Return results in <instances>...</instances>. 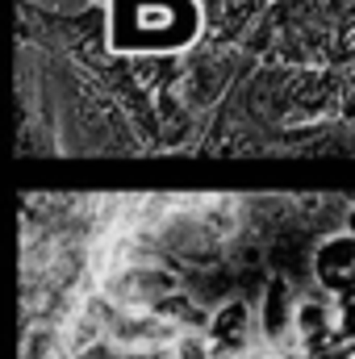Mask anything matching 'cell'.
<instances>
[{
    "instance_id": "1",
    "label": "cell",
    "mask_w": 355,
    "mask_h": 359,
    "mask_svg": "<svg viewBox=\"0 0 355 359\" xmlns=\"http://www.w3.org/2000/svg\"><path fill=\"white\" fill-rule=\"evenodd\" d=\"M180 326L172 318H163L159 309H113V318L105 322V343L121 355H138V351H159L172 347Z\"/></svg>"
},
{
    "instance_id": "2",
    "label": "cell",
    "mask_w": 355,
    "mask_h": 359,
    "mask_svg": "<svg viewBox=\"0 0 355 359\" xmlns=\"http://www.w3.org/2000/svg\"><path fill=\"white\" fill-rule=\"evenodd\" d=\"M180 284L172 271L151 268V264H126L113 276H105V297L117 309H155L159 301H168L172 292H180Z\"/></svg>"
},
{
    "instance_id": "3",
    "label": "cell",
    "mask_w": 355,
    "mask_h": 359,
    "mask_svg": "<svg viewBox=\"0 0 355 359\" xmlns=\"http://www.w3.org/2000/svg\"><path fill=\"white\" fill-rule=\"evenodd\" d=\"M260 326H255V313L243 297H226L222 305H213L209 313V326H205V343L213 359H239L251 351Z\"/></svg>"
},
{
    "instance_id": "4",
    "label": "cell",
    "mask_w": 355,
    "mask_h": 359,
    "mask_svg": "<svg viewBox=\"0 0 355 359\" xmlns=\"http://www.w3.org/2000/svg\"><path fill=\"white\" fill-rule=\"evenodd\" d=\"M309 271L322 288V297H335V301H347L355 297V234H330L314 247L309 255Z\"/></svg>"
},
{
    "instance_id": "5",
    "label": "cell",
    "mask_w": 355,
    "mask_h": 359,
    "mask_svg": "<svg viewBox=\"0 0 355 359\" xmlns=\"http://www.w3.org/2000/svg\"><path fill=\"white\" fill-rule=\"evenodd\" d=\"M297 292H293V280L284 276V271H276L272 280L264 284V301H260V334H264V343L272 351H288V343H293V313H297Z\"/></svg>"
},
{
    "instance_id": "6",
    "label": "cell",
    "mask_w": 355,
    "mask_h": 359,
    "mask_svg": "<svg viewBox=\"0 0 355 359\" xmlns=\"http://www.w3.org/2000/svg\"><path fill=\"white\" fill-rule=\"evenodd\" d=\"M239 359H284V355H280V351H255V347H251L247 355H239Z\"/></svg>"
},
{
    "instance_id": "7",
    "label": "cell",
    "mask_w": 355,
    "mask_h": 359,
    "mask_svg": "<svg viewBox=\"0 0 355 359\" xmlns=\"http://www.w3.org/2000/svg\"><path fill=\"white\" fill-rule=\"evenodd\" d=\"M347 234H355V205L347 209Z\"/></svg>"
}]
</instances>
